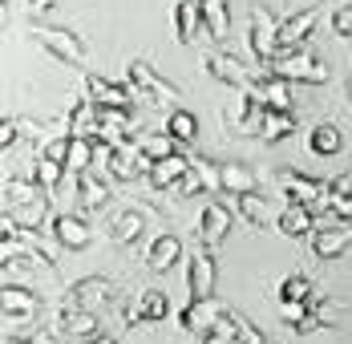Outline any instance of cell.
I'll return each instance as SVG.
<instances>
[{
  "label": "cell",
  "mask_w": 352,
  "mask_h": 344,
  "mask_svg": "<svg viewBox=\"0 0 352 344\" xmlns=\"http://www.w3.org/2000/svg\"><path fill=\"white\" fill-rule=\"evenodd\" d=\"M130 89L146 105H175L178 102V85H170L150 61H130Z\"/></svg>",
  "instance_id": "cell-3"
},
{
  "label": "cell",
  "mask_w": 352,
  "mask_h": 344,
  "mask_svg": "<svg viewBox=\"0 0 352 344\" xmlns=\"http://www.w3.org/2000/svg\"><path fill=\"white\" fill-rule=\"evenodd\" d=\"M223 191L227 195H247V191H255V171L243 166V162H223Z\"/></svg>",
  "instance_id": "cell-36"
},
{
  "label": "cell",
  "mask_w": 352,
  "mask_h": 344,
  "mask_svg": "<svg viewBox=\"0 0 352 344\" xmlns=\"http://www.w3.org/2000/svg\"><path fill=\"white\" fill-rule=\"evenodd\" d=\"M81 344H118L113 336H94V341H81Z\"/></svg>",
  "instance_id": "cell-52"
},
{
  "label": "cell",
  "mask_w": 352,
  "mask_h": 344,
  "mask_svg": "<svg viewBox=\"0 0 352 344\" xmlns=\"http://www.w3.org/2000/svg\"><path fill=\"white\" fill-rule=\"evenodd\" d=\"M134 142L142 146V154H146L150 162H162V158H170V154H182V150H186V146L175 142L170 134H138Z\"/></svg>",
  "instance_id": "cell-33"
},
{
  "label": "cell",
  "mask_w": 352,
  "mask_h": 344,
  "mask_svg": "<svg viewBox=\"0 0 352 344\" xmlns=\"http://www.w3.org/2000/svg\"><path fill=\"white\" fill-rule=\"evenodd\" d=\"M332 33L352 41V4H336L332 8Z\"/></svg>",
  "instance_id": "cell-45"
},
{
  "label": "cell",
  "mask_w": 352,
  "mask_h": 344,
  "mask_svg": "<svg viewBox=\"0 0 352 344\" xmlns=\"http://www.w3.org/2000/svg\"><path fill=\"white\" fill-rule=\"evenodd\" d=\"M85 102L113 105V109H130L134 89H130V81L122 85V81H109V77H102V73H89V77H85Z\"/></svg>",
  "instance_id": "cell-11"
},
{
  "label": "cell",
  "mask_w": 352,
  "mask_h": 344,
  "mask_svg": "<svg viewBox=\"0 0 352 344\" xmlns=\"http://www.w3.org/2000/svg\"><path fill=\"white\" fill-rule=\"evenodd\" d=\"M69 142H73L69 134H61V138H49V142H45V146H41V154H45V158H53V162H61V166H65V158H69Z\"/></svg>",
  "instance_id": "cell-44"
},
{
  "label": "cell",
  "mask_w": 352,
  "mask_h": 344,
  "mask_svg": "<svg viewBox=\"0 0 352 344\" xmlns=\"http://www.w3.org/2000/svg\"><path fill=\"white\" fill-rule=\"evenodd\" d=\"M231 223H235V211L227 203H219V199H211V203L199 211V243L214 251L219 243L231 235Z\"/></svg>",
  "instance_id": "cell-7"
},
{
  "label": "cell",
  "mask_w": 352,
  "mask_h": 344,
  "mask_svg": "<svg viewBox=\"0 0 352 344\" xmlns=\"http://www.w3.org/2000/svg\"><path fill=\"white\" fill-rule=\"evenodd\" d=\"M199 25H203V4L199 0H178L175 4V36L182 45H190L199 36Z\"/></svg>",
  "instance_id": "cell-28"
},
{
  "label": "cell",
  "mask_w": 352,
  "mask_h": 344,
  "mask_svg": "<svg viewBox=\"0 0 352 344\" xmlns=\"http://www.w3.org/2000/svg\"><path fill=\"white\" fill-rule=\"evenodd\" d=\"M94 150H98V142H94V138H73V142H69V158H65V171L85 174L89 166H94Z\"/></svg>",
  "instance_id": "cell-38"
},
{
  "label": "cell",
  "mask_w": 352,
  "mask_h": 344,
  "mask_svg": "<svg viewBox=\"0 0 352 344\" xmlns=\"http://www.w3.org/2000/svg\"><path fill=\"white\" fill-rule=\"evenodd\" d=\"M12 138H36V126L29 118H4V122H0V142H4V150H12Z\"/></svg>",
  "instance_id": "cell-41"
},
{
  "label": "cell",
  "mask_w": 352,
  "mask_h": 344,
  "mask_svg": "<svg viewBox=\"0 0 352 344\" xmlns=\"http://www.w3.org/2000/svg\"><path fill=\"white\" fill-rule=\"evenodd\" d=\"M190 174H199V178H203L207 195L223 191V166H219V162H211V158H203V154H190Z\"/></svg>",
  "instance_id": "cell-40"
},
{
  "label": "cell",
  "mask_w": 352,
  "mask_h": 344,
  "mask_svg": "<svg viewBox=\"0 0 352 344\" xmlns=\"http://www.w3.org/2000/svg\"><path fill=\"white\" fill-rule=\"evenodd\" d=\"M292 130H296L292 109H267V114H263V126H259V138H263V142H283Z\"/></svg>",
  "instance_id": "cell-35"
},
{
  "label": "cell",
  "mask_w": 352,
  "mask_h": 344,
  "mask_svg": "<svg viewBox=\"0 0 352 344\" xmlns=\"http://www.w3.org/2000/svg\"><path fill=\"white\" fill-rule=\"evenodd\" d=\"M199 344H235V341H227V336H219V332H207V336H199Z\"/></svg>",
  "instance_id": "cell-51"
},
{
  "label": "cell",
  "mask_w": 352,
  "mask_h": 344,
  "mask_svg": "<svg viewBox=\"0 0 352 344\" xmlns=\"http://www.w3.org/2000/svg\"><path fill=\"white\" fill-rule=\"evenodd\" d=\"M162 134H170L175 142L186 146V142H195V138H199V118H195L190 109H170V114H166V130H162Z\"/></svg>",
  "instance_id": "cell-34"
},
{
  "label": "cell",
  "mask_w": 352,
  "mask_h": 344,
  "mask_svg": "<svg viewBox=\"0 0 352 344\" xmlns=\"http://www.w3.org/2000/svg\"><path fill=\"white\" fill-rule=\"evenodd\" d=\"M0 296H4V320H8V324H12V320H29V316L41 308V296L29 292V288H16V283H4Z\"/></svg>",
  "instance_id": "cell-21"
},
{
  "label": "cell",
  "mask_w": 352,
  "mask_h": 344,
  "mask_svg": "<svg viewBox=\"0 0 352 344\" xmlns=\"http://www.w3.org/2000/svg\"><path fill=\"white\" fill-rule=\"evenodd\" d=\"M276 296H280V304H312V300H316L312 279H308V275H300V272L287 275L280 288H276Z\"/></svg>",
  "instance_id": "cell-32"
},
{
  "label": "cell",
  "mask_w": 352,
  "mask_h": 344,
  "mask_svg": "<svg viewBox=\"0 0 352 344\" xmlns=\"http://www.w3.org/2000/svg\"><path fill=\"white\" fill-rule=\"evenodd\" d=\"M61 174H65V166H61V162H53V158L36 154V162H33V182L41 186V191H45V195H53V191H57Z\"/></svg>",
  "instance_id": "cell-39"
},
{
  "label": "cell",
  "mask_w": 352,
  "mask_h": 344,
  "mask_svg": "<svg viewBox=\"0 0 352 344\" xmlns=\"http://www.w3.org/2000/svg\"><path fill=\"white\" fill-rule=\"evenodd\" d=\"M223 312H227V308H223L214 296H211V300H190V304H182V308H178V324H182L186 332H195V336H207Z\"/></svg>",
  "instance_id": "cell-15"
},
{
  "label": "cell",
  "mask_w": 352,
  "mask_h": 344,
  "mask_svg": "<svg viewBox=\"0 0 352 344\" xmlns=\"http://www.w3.org/2000/svg\"><path fill=\"white\" fill-rule=\"evenodd\" d=\"M170 316V300L158 292V288H146L134 296V304L126 308V324L138 328V324H154V320H166Z\"/></svg>",
  "instance_id": "cell-14"
},
{
  "label": "cell",
  "mask_w": 352,
  "mask_h": 344,
  "mask_svg": "<svg viewBox=\"0 0 352 344\" xmlns=\"http://www.w3.org/2000/svg\"><path fill=\"white\" fill-rule=\"evenodd\" d=\"M16 227H25V231H41L45 223H53L49 219V203H33V206H12V211H4Z\"/></svg>",
  "instance_id": "cell-37"
},
{
  "label": "cell",
  "mask_w": 352,
  "mask_h": 344,
  "mask_svg": "<svg viewBox=\"0 0 352 344\" xmlns=\"http://www.w3.org/2000/svg\"><path fill=\"white\" fill-rule=\"evenodd\" d=\"M316 12H320V4H312V8H304V12H296V17H287V21H283V25H280V53H283V49H296L304 36L312 33Z\"/></svg>",
  "instance_id": "cell-27"
},
{
  "label": "cell",
  "mask_w": 352,
  "mask_h": 344,
  "mask_svg": "<svg viewBox=\"0 0 352 344\" xmlns=\"http://www.w3.org/2000/svg\"><path fill=\"white\" fill-rule=\"evenodd\" d=\"M109 203V182L106 174H94L85 171L81 174V186H77V215H94Z\"/></svg>",
  "instance_id": "cell-17"
},
{
  "label": "cell",
  "mask_w": 352,
  "mask_h": 344,
  "mask_svg": "<svg viewBox=\"0 0 352 344\" xmlns=\"http://www.w3.org/2000/svg\"><path fill=\"white\" fill-rule=\"evenodd\" d=\"M33 203H49L45 191L36 182H21V178H4V211L12 206H33Z\"/></svg>",
  "instance_id": "cell-30"
},
{
  "label": "cell",
  "mask_w": 352,
  "mask_h": 344,
  "mask_svg": "<svg viewBox=\"0 0 352 344\" xmlns=\"http://www.w3.org/2000/svg\"><path fill=\"white\" fill-rule=\"evenodd\" d=\"M57 328L65 332V336H73V341H94L98 336V316L94 312H81V308H69V304H61V312H57Z\"/></svg>",
  "instance_id": "cell-19"
},
{
  "label": "cell",
  "mask_w": 352,
  "mask_h": 344,
  "mask_svg": "<svg viewBox=\"0 0 352 344\" xmlns=\"http://www.w3.org/2000/svg\"><path fill=\"white\" fill-rule=\"evenodd\" d=\"M53 4H57V0H29V12H33V17H41V12H49Z\"/></svg>",
  "instance_id": "cell-50"
},
{
  "label": "cell",
  "mask_w": 352,
  "mask_h": 344,
  "mask_svg": "<svg viewBox=\"0 0 352 344\" xmlns=\"http://www.w3.org/2000/svg\"><path fill=\"white\" fill-rule=\"evenodd\" d=\"M308 243H312V255H316V259H340V255L349 251V243H352V227L349 223L324 227V231H316Z\"/></svg>",
  "instance_id": "cell-18"
},
{
  "label": "cell",
  "mask_w": 352,
  "mask_h": 344,
  "mask_svg": "<svg viewBox=\"0 0 352 344\" xmlns=\"http://www.w3.org/2000/svg\"><path fill=\"white\" fill-rule=\"evenodd\" d=\"M146 219H150V215H142V211H118V215L109 219V227H106L109 243H118V247H130V243L138 239L142 231H146Z\"/></svg>",
  "instance_id": "cell-22"
},
{
  "label": "cell",
  "mask_w": 352,
  "mask_h": 344,
  "mask_svg": "<svg viewBox=\"0 0 352 344\" xmlns=\"http://www.w3.org/2000/svg\"><path fill=\"white\" fill-rule=\"evenodd\" d=\"M280 231L283 235H292V239H312L320 227H316V211H308V206L300 203H287L280 211Z\"/></svg>",
  "instance_id": "cell-20"
},
{
  "label": "cell",
  "mask_w": 352,
  "mask_h": 344,
  "mask_svg": "<svg viewBox=\"0 0 352 344\" xmlns=\"http://www.w3.org/2000/svg\"><path fill=\"white\" fill-rule=\"evenodd\" d=\"M328 215H340V223L352 227V199H336V203L328 206Z\"/></svg>",
  "instance_id": "cell-49"
},
{
  "label": "cell",
  "mask_w": 352,
  "mask_h": 344,
  "mask_svg": "<svg viewBox=\"0 0 352 344\" xmlns=\"http://www.w3.org/2000/svg\"><path fill=\"white\" fill-rule=\"evenodd\" d=\"M263 73L267 77H283V81H312V85H324L328 81V65L316 61L312 49H283Z\"/></svg>",
  "instance_id": "cell-1"
},
{
  "label": "cell",
  "mask_w": 352,
  "mask_h": 344,
  "mask_svg": "<svg viewBox=\"0 0 352 344\" xmlns=\"http://www.w3.org/2000/svg\"><path fill=\"white\" fill-rule=\"evenodd\" d=\"M251 98L255 102H263L267 109H292V81H283V77H259L255 85H251Z\"/></svg>",
  "instance_id": "cell-23"
},
{
  "label": "cell",
  "mask_w": 352,
  "mask_h": 344,
  "mask_svg": "<svg viewBox=\"0 0 352 344\" xmlns=\"http://www.w3.org/2000/svg\"><path fill=\"white\" fill-rule=\"evenodd\" d=\"M186 174H190V150H182V154H170V158L154 162L150 174H146V182H150L154 191H175Z\"/></svg>",
  "instance_id": "cell-16"
},
{
  "label": "cell",
  "mask_w": 352,
  "mask_h": 344,
  "mask_svg": "<svg viewBox=\"0 0 352 344\" xmlns=\"http://www.w3.org/2000/svg\"><path fill=\"white\" fill-rule=\"evenodd\" d=\"M312 312H316L320 328H336V324H340V304H336V300H316Z\"/></svg>",
  "instance_id": "cell-43"
},
{
  "label": "cell",
  "mask_w": 352,
  "mask_h": 344,
  "mask_svg": "<svg viewBox=\"0 0 352 344\" xmlns=\"http://www.w3.org/2000/svg\"><path fill=\"white\" fill-rule=\"evenodd\" d=\"M49 231H53L57 247H65V251H85L94 243V231L85 227V215H53Z\"/></svg>",
  "instance_id": "cell-13"
},
{
  "label": "cell",
  "mask_w": 352,
  "mask_h": 344,
  "mask_svg": "<svg viewBox=\"0 0 352 344\" xmlns=\"http://www.w3.org/2000/svg\"><path fill=\"white\" fill-rule=\"evenodd\" d=\"M344 94H349V102H352V73L344 77Z\"/></svg>",
  "instance_id": "cell-53"
},
{
  "label": "cell",
  "mask_w": 352,
  "mask_h": 344,
  "mask_svg": "<svg viewBox=\"0 0 352 344\" xmlns=\"http://www.w3.org/2000/svg\"><path fill=\"white\" fill-rule=\"evenodd\" d=\"M203 4V29L214 36V41H223V36L231 33V12H227V0H199Z\"/></svg>",
  "instance_id": "cell-31"
},
{
  "label": "cell",
  "mask_w": 352,
  "mask_h": 344,
  "mask_svg": "<svg viewBox=\"0 0 352 344\" xmlns=\"http://www.w3.org/2000/svg\"><path fill=\"white\" fill-rule=\"evenodd\" d=\"M235 211L243 215L251 227H280V215L272 211V203H267L263 195H255V191L239 195V199H235Z\"/></svg>",
  "instance_id": "cell-25"
},
{
  "label": "cell",
  "mask_w": 352,
  "mask_h": 344,
  "mask_svg": "<svg viewBox=\"0 0 352 344\" xmlns=\"http://www.w3.org/2000/svg\"><path fill=\"white\" fill-rule=\"evenodd\" d=\"M308 150L320 154V158L340 154V150H344V134H340V126H336V122H316V126L308 130Z\"/></svg>",
  "instance_id": "cell-26"
},
{
  "label": "cell",
  "mask_w": 352,
  "mask_h": 344,
  "mask_svg": "<svg viewBox=\"0 0 352 344\" xmlns=\"http://www.w3.org/2000/svg\"><path fill=\"white\" fill-rule=\"evenodd\" d=\"M29 36L36 45H45L53 57L69 61V65H81L85 61V41L73 33V29H61V25H29Z\"/></svg>",
  "instance_id": "cell-4"
},
{
  "label": "cell",
  "mask_w": 352,
  "mask_h": 344,
  "mask_svg": "<svg viewBox=\"0 0 352 344\" xmlns=\"http://www.w3.org/2000/svg\"><path fill=\"white\" fill-rule=\"evenodd\" d=\"M251 17H255V21H251V53H255V57L263 61V69H267L280 57V21H276L267 8H255Z\"/></svg>",
  "instance_id": "cell-6"
},
{
  "label": "cell",
  "mask_w": 352,
  "mask_h": 344,
  "mask_svg": "<svg viewBox=\"0 0 352 344\" xmlns=\"http://www.w3.org/2000/svg\"><path fill=\"white\" fill-rule=\"evenodd\" d=\"M175 195H178V199H195V195H207V186H203V178H199V174H186V178L175 186Z\"/></svg>",
  "instance_id": "cell-47"
},
{
  "label": "cell",
  "mask_w": 352,
  "mask_h": 344,
  "mask_svg": "<svg viewBox=\"0 0 352 344\" xmlns=\"http://www.w3.org/2000/svg\"><path fill=\"white\" fill-rule=\"evenodd\" d=\"M65 134L69 138H94L98 142V105L94 102H77L65 118Z\"/></svg>",
  "instance_id": "cell-29"
},
{
  "label": "cell",
  "mask_w": 352,
  "mask_h": 344,
  "mask_svg": "<svg viewBox=\"0 0 352 344\" xmlns=\"http://www.w3.org/2000/svg\"><path fill=\"white\" fill-rule=\"evenodd\" d=\"M312 304H316V300H312ZM312 304H280V320L287 328H300V324L312 316Z\"/></svg>",
  "instance_id": "cell-42"
},
{
  "label": "cell",
  "mask_w": 352,
  "mask_h": 344,
  "mask_svg": "<svg viewBox=\"0 0 352 344\" xmlns=\"http://www.w3.org/2000/svg\"><path fill=\"white\" fill-rule=\"evenodd\" d=\"M182 239L178 235H158V239L146 247V264H150V272H170L178 268V259H182Z\"/></svg>",
  "instance_id": "cell-24"
},
{
  "label": "cell",
  "mask_w": 352,
  "mask_h": 344,
  "mask_svg": "<svg viewBox=\"0 0 352 344\" xmlns=\"http://www.w3.org/2000/svg\"><path fill=\"white\" fill-rule=\"evenodd\" d=\"M4 344H57L53 332H29V336H4Z\"/></svg>",
  "instance_id": "cell-48"
},
{
  "label": "cell",
  "mask_w": 352,
  "mask_h": 344,
  "mask_svg": "<svg viewBox=\"0 0 352 344\" xmlns=\"http://www.w3.org/2000/svg\"><path fill=\"white\" fill-rule=\"evenodd\" d=\"M276 182L283 186L287 203H300L308 211H316V215L328 211V178H312V174H300L292 166H283V171H276Z\"/></svg>",
  "instance_id": "cell-2"
},
{
  "label": "cell",
  "mask_w": 352,
  "mask_h": 344,
  "mask_svg": "<svg viewBox=\"0 0 352 344\" xmlns=\"http://www.w3.org/2000/svg\"><path fill=\"white\" fill-rule=\"evenodd\" d=\"M150 158L142 154L138 142H122V146H113V158H109V178L113 182H138L150 174Z\"/></svg>",
  "instance_id": "cell-8"
},
{
  "label": "cell",
  "mask_w": 352,
  "mask_h": 344,
  "mask_svg": "<svg viewBox=\"0 0 352 344\" xmlns=\"http://www.w3.org/2000/svg\"><path fill=\"white\" fill-rule=\"evenodd\" d=\"M203 69H207L211 77H219L223 85L239 89V94H251V85L259 81V77H251V73L243 69V61L231 57V53H207V57H203Z\"/></svg>",
  "instance_id": "cell-10"
},
{
  "label": "cell",
  "mask_w": 352,
  "mask_h": 344,
  "mask_svg": "<svg viewBox=\"0 0 352 344\" xmlns=\"http://www.w3.org/2000/svg\"><path fill=\"white\" fill-rule=\"evenodd\" d=\"M336 199H352V174H340V178H328V206Z\"/></svg>",
  "instance_id": "cell-46"
},
{
  "label": "cell",
  "mask_w": 352,
  "mask_h": 344,
  "mask_svg": "<svg viewBox=\"0 0 352 344\" xmlns=\"http://www.w3.org/2000/svg\"><path fill=\"white\" fill-rule=\"evenodd\" d=\"M65 304H69V308H81V312L106 308V304H113V283H109L106 275H85V279L69 283Z\"/></svg>",
  "instance_id": "cell-5"
},
{
  "label": "cell",
  "mask_w": 352,
  "mask_h": 344,
  "mask_svg": "<svg viewBox=\"0 0 352 344\" xmlns=\"http://www.w3.org/2000/svg\"><path fill=\"white\" fill-rule=\"evenodd\" d=\"M138 138V122L130 109H113V105H98V142L122 146Z\"/></svg>",
  "instance_id": "cell-9"
},
{
  "label": "cell",
  "mask_w": 352,
  "mask_h": 344,
  "mask_svg": "<svg viewBox=\"0 0 352 344\" xmlns=\"http://www.w3.org/2000/svg\"><path fill=\"white\" fill-rule=\"evenodd\" d=\"M186 288H190V300H211L214 296V255L207 247H199L186 264Z\"/></svg>",
  "instance_id": "cell-12"
}]
</instances>
